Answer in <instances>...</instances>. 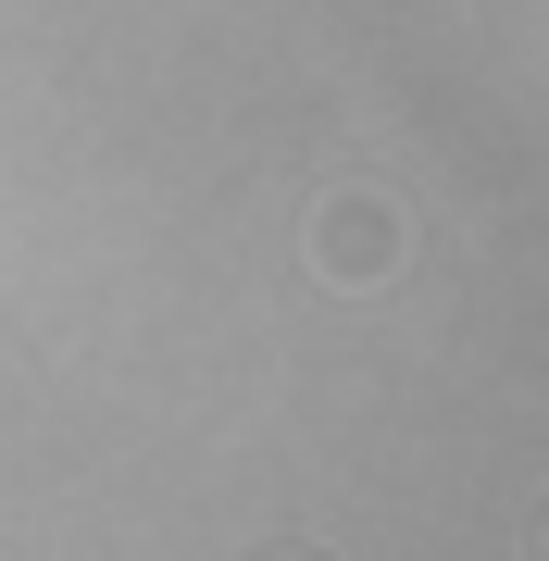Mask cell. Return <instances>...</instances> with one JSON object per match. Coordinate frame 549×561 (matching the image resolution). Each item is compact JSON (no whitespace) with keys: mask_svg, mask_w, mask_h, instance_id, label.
Masks as SVG:
<instances>
[{"mask_svg":"<svg viewBox=\"0 0 549 561\" xmlns=\"http://www.w3.org/2000/svg\"><path fill=\"white\" fill-rule=\"evenodd\" d=\"M312 262H325L338 287H387V262H400V213H387V201H325V213H312Z\"/></svg>","mask_w":549,"mask_h":561,"instance_id":"6da1fadb","label":"cell"}]
</instances>
